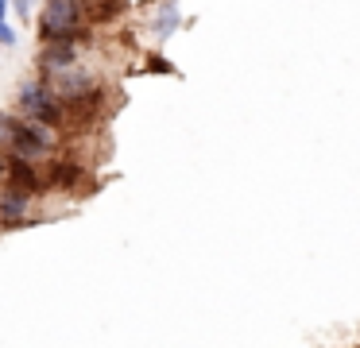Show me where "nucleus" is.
<instances>
[{"label":"nucleus","instance_id":"9d476101","mask_svg":"<svg viewBox=\"0 0 360 348\" xmlns=\"http://www.w3.org/2000/svg\"><path fill=\"white\" fill-rule=\"evenodd\" d=\"M16 12L24 15V20H32V0H16Z\"/></svg>","mask_w":360,"mask_h":348},{"label":"nucleus","instance_id":"20e7f679","mask_svg":"<svg viewBox=\"0 0 360 348\" xmlns=\"http://www.w3.org/2000/svg\"><path fill=\"white\" fill-rule=\"evenodd\" d=\"M27 213H32V193L16 190V186H4V193H0V224L4 228H20V224H27Z\"/></svg>","mask_w":360,"mask_h":348},{"label":"nucleus","instance_id":"7ed1b4c3","mask_svg":"<svg viewBox=\"0 0 360 348\" xmlns=\"http://www.w3.org/2000/svg\"><path fill=\"white\" fill-rule=\"evenodd\" d=\"M55 147H58L55 131L20 116V128H16L12 147L4 155H8V159H24V162H43V159H51V155H55Z\"/></svg>","mask_w":360,"mask_h":348},{"label":"nucleus","instance_id":"6e6552de","mask_svg":"<svg viewBox=\"0 0 360 348\" xmlns=\"http://www.w3.org/2000/svg\"><path fill=\"white\" fill-rule=\"evenodd\" d=\"M16 43H20V35H16V31H12L4 20H0V46H16Z\"/></svg>","mask_w":360,"mask_h":348},{"label":"nucleus","instance_id":"1a4fd4ad","mask_svg":"<svg viewBox=\"0 0 360 348\" xmlns=\"http://www.w3.org/2000/svg\"><path fill=\"white\" fill-rule=\"evenodd\" d=\"M148 66H151V74H174V66L167 58H155V54H151L148 58Z\"/></svg>","mask_w":360,"mask_h":348},{"label":"nucleus","instance_id":"f257e3e1","mask_svg":"<svg viewBox=\"0 0 360 348\" xmlns=\"http://www.w3.org/2000/svg\"><path fill=\"white\" fill-rule=\"evenodd\" d=\"M89 35V20H86V0H47L39 15V43H74Z\"/></svg>","mask_w":360,"mask_h":348},{"label":"nucleus","instance_id":"39448f33","mask_svg":"<svg viewBox=\"0 0 360 348\" xmlns=\"http://www.w3.org/2000/svg\"><path fill=\"white\" fill-rule=\"evenodd\" d=\"M124 12V0H86V20L89 23H109Z\"/></svg>","mask_w":360,"mask_h":348},{"label":"nucleus","instance_id":"0eeeda50","mask_svg":"<svg viewBox=\"0 0 360 348\" xmlns=\"http://www.w3.org/2000/svg\"><path fill=\"white\" fill-rule=\"evenodd\" d=\"M174 27H179V12H174L171 4H163L159 8V20H155V35L163 39V35H171Z\"/></svg>","mask_w":360,"mask_h":348},{"label":"nucleus","instance_id":"9b49d317","mask_svg":"<svg viewBox=\"0 0 360 348\" xmlns=\"http://www.w3.org/2000/svg\"><path fill=\"white\" fill-rule=\"evenodd\" d=\"M4 15H8V0H0V20H4Z\"/></svg>","mask_w":360,"mask_h":348},{"label":"nucleus","instance_id":"423d86ee","mask_svg":"<svg viewBox=\"0 0 360 348\" xmlns=\"http://www.w3.org/2000/svg\"><path fill=\"white\" fill-rule=\"evenodd\" d=\"M16 128H20V116L16 112H0V151H8V147H12Z\"/></svg>","mask_w":360,"mask_h":348},{"label":"nucleus","instance_id":"f03ea898","mask_svg":"<svg viewBox=\"0 0 360 348\" xmlns=\"http://www.w3.org/2000/svg\"><path fill=\"white\" fill-rule=\"evenodd\" d=\"M16 105H20V112H24V120L43 124V128H51V131H58V128L66 124L63 101L51 93V85L43 82V77H35V82H24V85H20Z\"/></svg>","mask_w":360,"mask_h":348}]
</instances>
